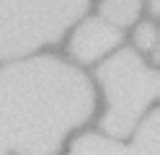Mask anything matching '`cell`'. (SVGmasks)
I'll list each match as a JSON object with an SVG mask.
<instances>
[{"instance_id": "6da1fadb", "label": "cell", "mask_w": 160, "mask_h": 155, "mask_svg": "<svg viewBox=\"0 0 160 155\" xmlns=\"http://www.w3.org/2000/svg\"><path fill=\"white\" fill-rule=\"evenodd\" d=\"M93 111L83 72L54 57L0 70V155H49Z\"/></svg>"}, {"instance_id": "7a4b0ae2", "label": "cell", "mask_w": 160, "mask_h": 155, "mask_svg": "<svg viewBox=\"0 0 160 155\" xmlns=\"http://www.w3.org/2000/svg\"><path fill=\"white\" fill-rule=\"evenodd\" d=\"M85 8L88 0H0V59L57 41Z\"/></svg>"}, {"instance_id": "3957f363", "label": "cell", "mask_w": 160, "mask_h": 155, "mask_svg": "<svg viewBox=\"0 0 160 155\" xmlns=\"http://www.w3.org/2000/svg\"><path fill=\"white\" fill-rule=\"evenodd\" d=\"M98 80L108 96V111L101 127L114 137H127L142 109L158 96V72L150 70L132 49H124L98 67Z\"/></svg>"}, {"instance_id": "277c9868", "label": "cell", "mask_w": 160, "mask_h": 155, "mask_svg": "<svg viewBox=\"0 0 160 155\" xmlns=\"http://www.w3.org/2000/svg\"><path fill=\"white\" fill-rule=\"evenodd\" d=\"M122 41L119 28L103 21H85L83 26L75 31L72 41H70V54L78 62H93L96 57H101L103 52H108L111 47H116Z\"/></svg>"}, {"instance_id": "5b68a950", "label": "cell", "mask_w": 160, "mask_h": 155, "mask_svg": "<svg viewBox=\"0 0 160 155\" xmlns=\"http://www.w3.org/2000/svg\"><path fill=\"white\" fill-rule=\"evenodd\" d=\"M70 155H129V150H124L122 145L111 140L98 137V134H85V137L75 140Z\"/></svg>"}, {"instance_id": "8992f818", "label": "cell", "mask_w": 160, "mask_h": 155, "mask_svg": "<svg viewBox=\"0 0 160 155\" xmlns=\"http://www.w3.org/2000/svg\"><path fill=\"white\" fill-rule=\"evenodd\" d=\"M139 13V0H103L101 16L114 26H129Z\"/></svg>"}, {"instance_id": "52a82bcc", "label": "cell", "mask_w": 160, "mask_h": 155, "mask_svg": "<svg viewBox=\"0 0 160 155\" xmlns=\"http://www.w3.org/2000/svg\"><path fill=\"white\" fill-rule=\"evenodd\" d=\"M158 121H160V111H152L139 127V134L129 155H158V127H160Z\"/></svg>"}, {"instance_id": "ba28073f", "label": "cell", "mask_w": 160, "mask_h": 155, "mask_svg": "<svg viewBox=\"0 0 160 155\" xmlns=\"http://www.w3.org/2000/svg\"><path fill=\"white\" fill-rule=\"evenodd\" d=\"M134 39H137V44L142 47V49H150L152 54H158V52H155V41H158V36H155V26H152V23H142V26L137 28Z\"/></svg>"}, {"instance_id": "9c48e42d", "label": "cell", "mask_w": 160, "mask_h": 155, "mask_svg": "<svg viewBox=\"0 0 160 155\" xmlns=\"http://www.w3.org/2000/svg\"><path fill=\"white\" fill-rule=\"evenodd\" d=\"M150 8H152V16H158V13H160V0H152Z\"/></svg>"}]
</instances>
